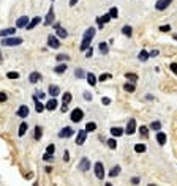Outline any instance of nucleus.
<instances>
[{
  "label": "nucleus",
  "mask_w": 177,
  "mask_h": 186,
  "mask_svg": "<svg viewBox=\"0 0 177 186\" xmlns=\"http://www.w3.org/2000/svg\"><path fill=\"white\" fill-rule=\"evenodd\" d=\"M93 36H95V29H93V27L85 30L84 36H82V43H81V51H87L90 48V43H92Z\"/></svg>",
  "instance_id": "1"
},
{
  "label": "nucleus",
  "mask_w": 177,
  "mask_h": 186,
  "mask_svg": "<svg viewBox=\"0 0 177 186\" xmlns=\"http://www.w3.org/2000/svg\"><path fill=\"white\" fill-rule=\"evenodd\" d=\"M21 43H22V38H16V36H8L2 40L3 46H19Z\"/></svg>",
  "instance_id": "2"
},
{
  "label": "nucleus",
  "mask_w": 177,
  "mask_h": 186,
  "mask_svg": "<svg viewBox=\"0 0 177 186\" xmlns=\"http://www.w3.org/2000/svg\"><path fill=\"white\" fill-rule=\"evenodd\" d=\"M93 169H95V175H97L98 180H103V178H104V166H103V162H101V161L95 162Z\"/></svg>",
  "instance_id": "3"
},
{
  "label": "nucleus",
  "mask_w": 177,
  "mask_h": 186,
  "mask_svg": "<svg viewBox=\"0 0 177 186\" xmlns=\"http://www.w3.org/2000/svg\"><path fill=\"white\" fill-rule=\"evenodd\" d=\"M82 117H84V112H82L79 107H76V109H73L71 110V115H70V118H71V122L74 123H78V122H81Z\"/></svg>",
  "instance_id": "4"
},
{
  "label": "nucleus",
  "mask_w": 177,
  "mask_h": 186,
  "mask_svg": "<svg viewBox=\"0 0 177 186\" xmlns=\"http://www.w3.org/2000/svg\"><path fill=\"white\" fill-rule=\"evenodd\" d=\"M172 2H174V0H158V2L155 3V8L158 11H163V10H166Z\"/></svg>",
  "instance_id": "5"
},
{
  "label": "nucleus",
  "mask_w": 177,
  "mask_h": 186,
  "mask_svg": "<svg viewBox=\"0 0 177 186\" xmlns=\"http://www.w3.org/2000/svg\"><path fill=\"white\" fill-rule=\"evenodd\" d=\"M48 46L52 49H59L60 48V43H59V38L54 36V35H49L48 36Z\"/></svg>",
  "instance_id": "6"
},
{
  "label": "nucleus",
  "mask_w": 177,
  "mask_h": 186,
  "mask_svg": "<svg viewBox=\"0 0 177 186\" xmlns=\"http://www.w3.org/2000/svg\"><path fill=\"white\" fill-rule=\"evenodd\" d=\"M125 133H127L128 136L135 134L136 133V120L135 118H130L128 125H127V129H125Z\"/></svg>",
  "instance_id": "7"
},
{
  "label": "nucleus",
  "mask_w": 177,
  "mask_h": 186,
  "mask_svg": "<svg viewBox=\"0 0 177 186\" xmlns=\"http://www.w3.org/2000/svg\"><path fill=\"white\" fill-rule=\"evenodd\" d=\"M85 139H87V131L85 129H81L79 133H78V136H76V144L78 145H82L85 142Z\"/></svg>",
  "instance_id": "8"
},
{
  "label": "nucleus",
  "mask_w": 177,
  "mask_h": 186,
  "mask_svg": "<svg viewBox=\"0 0 177 186\" xmlns=\"http://www.w3.org/2000/svg\"><path fill=\"white\" fill-rule=\"evenodd\" d=\"M29 17H27V16H22V17H19L18 19V21H16V27H18V29H25V27L27 25H29Z\"/></svg>",
  "instance_id": "9"
},
{
  "label": "nucleus",
  "mask_w": 177,
  "mask_h": 186,
  "mask_svg": "<svg viewBox=\"0 0 177 186\" xmlns=\"http://www.w3.org/2000/svg\"><path fill=\"white\" fill-rule=\"evenodd\" d=\"M74 134V131H73V128H70V126H65L63 129L59 133V137H71V136Z\"/></svg>",
  "instance_id": "10"
},
{
  "label": "nucleus",
  "mask_w": 177,
  "mask_h": 186,
  "mask_svg": "<svg viewBox=\"0 0 177 186\" xmlns=\"http://www.w3.org/2000/svg\"><path fill=\"white\" fill-rule=\"evenodd\" d=\"M52 22H54V8L51 6L49 11H48V14H46V19H44V22H43V24H44V25H51Z\"/></svg>",
  "instance_id": "11"
},
{
  "label": "nucleus",
  "mask_w": 177,
  "mask_h": 186,
  "mask_svg": "<svg viewBox=\"0 0 177 186\" xmlns=\"http://www.w3.org/2000/svg\"><path fill=\"white\" fill-rule=\"evenodd\" d=\"M14 33H16V29H14V27H10V29H5V30H0V36H2V38L13 36Z\"/></svg>",
  "instance_id": "12"
},
{
  "label": "nucleus",
  "mask_w": 177,
  "mask_h": 186,
  "mask_svg": "<svg viewBox=\"0 0 177 186\" xmlns=\"http://www.w3.org/2000/svg\"><path fill=\"white\" fill-rule=\"evenodd\" d=\"M78 169L82 170V172H85V170H89L90 169V161L87 159V158H82L81 162H79V166H78Z\"/></svg>",
  "instance_id": "13"
},
{
  "label": "nucleus",
  "mask_w": 177,
  "mask_h": 186,
  "mask_svg": "<svg viewBox=\"0 0 177 186\" xmlns=\"http://www.w3.org/2000/svg\"><path fill=\"white\" fill-rule=\"evenodd\" d=\"M41 79H43V76H41V74H40V73H38V71H33L32 74L29 76V80H30V82H32V84H37V82H40Z\"/></svg>",
  "instance_id": "14"
},
{
  "label": "nucleus",
  "mask_w": 177,
  "mask_h": 186,
  "mask_svg": "<svg viewBox=\"0 0 177 186\" xmlns=\"http://www.w3.org/2000/svg\"><path fill=\"white\" fill-rule=\"evenodd\" d=\"M46 110H56L57 109V99L56 98H52V99H49L48 103H46Z\"/></svg>",
  "instance_id": "15"
},
{
  "label": "nucleus",
  "mask_w": 177,
  "mask_h": 186,
  "mask_svg": "<svg viewBox=\"0 0 177 186\" xmlns=\"http://www.w3.org/2000/svg\"><path fill=\"white\" fill-rule=\"evenodd\" d=\"M40 22H41V17H40V16H37V17H33L32 21L29 22V25H27L25 29H27V30H32V29H35V27L40 24Z\"/></svg>",
  "instance_id": "16"
},
{
  "label": "nucleus",
  "mask_w": 177,
  "mask_h": 186,
  "mask_svg": "<svg viewBox=\"0 0 177 186\" xmlns=\"http://www.w3.org/2000/svg\"><path fill=\"white\" fill-rule=\"evenodd\" d=\"M27 115H29V107H27V106H21V107L18 109V117L25 118Z\"/></svg>",
  "instance_id": "17"
},
{
  "label": "nucleus",
  "mask_w": 177,
  "mask_h": 186,
  "mask_svg": "<svg viewBox=\"0 0 177 186\" xmlns=\"http://www.w3.org/2000/svg\"><path fill=\"white\" fill-rule=\"evenodd\" d=\"M85 79H87L89 85H92V87H95V85H97V77H95V74H93V73H89V74H85Z\"/></svg>",
  "instance_id": "18"
},
{
  "label": "nucleus",
  "mask_w": 177,
  "mask_h": 186,
  "mask_svg": "<svg viewBox=\"0 0 177 186\" xmlns=\"http://www.w3.org/2000/svg\"><path fill=\"white\" fill-rule=\"evenodd\" d=\"M33 99H35V110H37L38 114H41V112L46 109V107H44V104L38 101V99H37V96H33Z\"/></svg>",
  "instance_id": "19"
},
{
  "label": "nucleus",
  "mask_w": 177,
  "mask_h": 186,
  "mask_svg": "<svg viewBox=\"0 0 177 186\" xmlns=\"http://www.w3.org/2000/svg\"><path fill=\"white\" fill-rule=\"evenodd\" d=\"M157 142H158L160 145H164V144H166V134L161 133V131H158V134H157Z\"/></svg>",
  "instance_id": "20"
},
{
  "label": "nucleus",
  "mask_w": 177,
  "mask_h": 186,
  "mask_svg": "<svg viewBox=\"0 0 177 186\" xmlns=\"http://www.w3.org/2000/svg\"><path fill=\"white\" fill-rule=\"evenodd\" d=\"M123 90L125 92H128V93H133L136 90V85L133 84V82H125V85H123Z\"/></svg>",
  "instance_id": "21"
},
{
  "label": "nucleus",
  "mask_w": 177,
  "mask_h": 186,
  "mask_svg": "<svg viewBox=\"0 0 177 186\" xmlns=\"http://www.w3.org/2000/svg\"><path fill=\"white\" fill-rule=\"evenodd\" d=\"M49 93H51V96H52V98H56L59 93H60V88H59L57 85H49Z\"/></svg>",
  "instance_id": "22"
},
{
  "label": "nucleus",
  "mask_w": 177,
  "mask_h": 186,
  "mask_svg": "<svg viewBox=\"0 0 177 186\" xmlns=\"http://www.w3.org/2000/svg\"><path fill=\"white\" fill-rule=\"evenodd\" d=\"M125 79L133 82V84H136V80L139 79V77H138V74H135V73H127V74H125Z\"/></svg>",
  "instance_id": "23"
},
{
  "label": "nucleus",
  "mask_w": 177,
  "mask_h": 186,
  "mask_svg": "<svg viewBox=\"0 0 177 186\" xmlns=\"http://www.w3.org/2000/svg\"><path fill=\"white\" fill-rule=\"evenodd\" d=\"M125 131L122 129V128H119V126H114V128H111V134L112 136H116V137H119V136H122Z\"/></svg>",
  "instance_id": "24"
},
{
  "label": "nucleus",
  "mask_w": 177,
  "mask_h": 186,
  "mask_svg": "<svg viewBox=\"0 0 177 186\" xmlns=\"http://www.w3.org/2000/svg\"><path fill=\"white\" fill-rule=\"evenodd\" d=\"M27 129H29V125H27L25 122H22V123H21V126H19V133H18V134L22 137V136L27 133Z\"/></svg>",
  "instance_id": "25"
},
{
  "label": "nucleus",
  "mask_w": 177,
  "mask_h": 186,
  "mask_svg": "<svg viewBox=\"0 0 177 186\" xmlns=\"http://www.w3.org/2000/svg\"><path fill=\"white\" fill-rule=\"evenodd\" d=\"M66 68H68V66H66L65 63H60V65H57V66L54 68V71H56L57 74H62V73H65V71H66Z\"/></svg>",
  "instance_id": "26"
},
{
  "label": "nucleus",
  "mask_w": 177,
  "mask_h": 186,
  "mask_svg": "<svg viewBox=\"0 0 177 186\" xmlns=\"http://www.w3.org/2000/svg\"><path fill=\"white\" fill-rule=\"evenodd\" d=\"M41 136H43V129H41V126H35V141H40L41 139Z\"/></svg>",
  "instance_id": "27"
},
{
  "label": "nucleus",
  "mask_w": 177,
  "mask_h": 186,
  "mask_svg": "<svg viewBox=\"0 0 177 186\" xmlns=\"http://www.w3.org/2000/svg\"><path fill=\"white\" fill-rule=\"evenodd\" d=\"M70 101H71V93L65 92L63 93V98H62V104H70Z\"/></svg>",
  "instance_id": "28"
},
{
  "label": "nucleus",
  "mask_w": 177,
  "mask_h": 186,
  "mask_svg": "<svg viewBox=\"0 0 177 186\" xmlns=\"http://www.w3.org/2000/svg\"><path fill=\"white\" fill-rule=\"evenodd\" d=\"M98 49H100V52L103 54V55H106V54H108V51H109V48H108V44H106V43H100Z\"/></svg>",
  "instance_id": "29"
},
{
  "label": "nucleus",
  "mask_w": 177,
  "mask_h": 186,
  "mask_svg": "<svg viewBox=\"0 0 177 186\" xmlns=\"http://www.w3.org/2000/svg\"><path fill=\"white\" fill-rule=\"evenodd\" d=\"M138 57H139L141 62H145V60H149V57H150V55H149L147 51H144V49H142V51L139 52V55H138Z\"/></svg>",
  "instance_id": "30"
},
{
  "label": "nucleus",
  "mask_w": 177,
  "mask_h": 186,
  "mask_svg": "<svg viewBox=\"0 0 177 186\" xmlns=\"http://www.w3.org/2000/svg\"><path fill=\"white\" fill-rule=\"evenodd\" d=\"M57 36L59 38H66V36H68V32H66L65 29H62V27H59V29H57Z\"/></svg>",
  "instance_id": "31"
},
{
  "label": "nucleus",
  "mask_w": 177,
  "mask_h": 186,
  "mask_svg": "<svg viewBox=\"0 0 177 186\" xmlns=\"http://www.w3.org/2000/svg\"><path fill=\"white\" fill-rule=\"evenodd\" d=\"M95 129H97V123L89 122L87 125H85V131H89V133H92V131H95Z\"/></svg>",
  "instance_id": "32"
},
{
  "label": "nucleus",
  "mask_w": 177,
  "mask_h": 186,
  "mask_svg": "<svg viewBox=\"0 0 177 186\" xmlns=\"http://www.w3.org/2000/svg\"><path fill=\"white\" fill-rule=\"evenodd\" d=\"M122 33L127 35V36H131V35H133V29H131L130 25H125L123 29H122Z\"/></svg>",
  "instance_id": "33"
},
{
  "label": "nucleus",
  "mask_w": 177,
  "mask_h": 186,
  "mask_svg": "<svg viewBox=\"0 0 177 186\" xmlns=\"http://www.w3.org/2000/svg\"><path fill=\"white\" fill-rule=\"evenodd\" d=\"M119 173H120V166H116V167H112V170H111V172H109V177H117V175H119Z\"/></svg>",
  "instance_id": "34"
},
{
  "label": "nucleus",
  "mask_w": 177,
  "mask_h": 186,
  "mask_svg": "<svg viewBox=\"0 0 177 186\" xmlns=\"http://www.w3.org/2000/svg\"><path fill=\"white\" fill-rule=\"evenodd\" d=\"M97 21H98V22H103V24H106V22L111 21V16H109V14H103V16L97 17Z\"/></svg>",
  "instance_id": "35"
},
{
  "label": "nucleus",
  "mask_w": 177,
  "mask_h": 186,
  "mask_svg": "<svg viewBox=\"0 0 177 186\" xmlns=\"http://www.w3.org/2000/svg\"><path fill=\"white\" fill-rule=\"evenodd\" d=\"M108 14L111 16V19H117V17H119V10H117V8H111Z\"/></svg>",
  "instance_id": "36"
},
{
  "label": "nucleus",
  "mask_w": 177,
  "mask_h": 186,
  "mask_svg": "<svg viewBox=\"0 0 177 186\" xmlns=\"http://www.w3.org/2000/svg\"><path fill=\"white\" fill-rule=\"evenodd\" d=\"M135 152L136 153H144L145 152V145L144 144H136L135 145Z\"/></svg>",
  "instance_id": "37"
},
{
  "label": "nucleus",
  "mask_w": 177,
  "mask_h": 186,
  "mask_svg": "<svg viewBox=\"0 0 177 186\" xmlns=\"http://www.w3.org/2000/svg\"><path fill=\"white\" fill-rule=\"evenodd\" d=\"M74 76H76L78 79H82V77H85V73H84V69H82V68H78L76 71H74Z\"/></svg>",
  "instance_id": "38"
},
{
  "label": "nucleus",
  "mask_w": 177,
  "mask_h": 186,
  "mask_svg": "<svg viewBox=\"0 0 177 186\" xmlns=\"http://www.w3.org/2000/svg\"><path fill=\"white\" fill-rule=\"evenodd\" d=\"M139 133L142 137H149V128L147 126H139Z\"/></svg>",
  "instance_id": "39"
},
{
  "label": "nucleus",
  "mask_w": 177,
  "mask_h": 186,
  "mask_svg": "<svg viewBox=\"0 0 177 186\" xmlns=\"http://www.w3.org/2000/svg\"><path fill=\"white\" fill-rule=\"evenodd\" d=\"M150 129L152 131H160L161 129V123L160 122H153L152 125H150Z\"/></svg>",
  "instance_id": "40"
},
{
  "label": "nucleus",
  "mask_w": 177,
  "mask_h": 186,
  "mask_svg": "<svg viewBox=\"0 0 177 186\" xmlns=\"http://www.w3.org/2000/svg\"><path fill=\"white\" fill-rule=\"evenodd\" d=\"M112 77V74H109V73H104V74H101L98 77V80H101V82H104V80H109Z\"/></svg>",
  "instance_id": "41"
},
{
  "label": "nucleus",
  "mask_w": 177,
  "mask_h": 186,
  "mask_svg": "<svg viewBox=\"0 0 177 186\" xmlns=\"http://www.w3.org/2000/svg\"><path fill=\"white\" fill-rule=\"evenodd\" d=\"M108 147H109L111 150H116V148H117V142H116V139H109V141H108Z\"/></svg>",
  "instance_id": "42"
},
{
  "label": "nucleus",
  "mask_w": 177,
  "mask_h": 186,
  "mask_svg": "<svg viewBox=\"0 0 177 186\" xmlns=\"http://www.w3.org/2000/svg\"><path fill=\"white\" fill-rule=\"evenodd\" d=\"M6 77H8V79H18V77H19V73L10 71V73H6Z\"/></svg>",
  "instance_id": "43"
},
{
  "label": "nucleus",
  "mask_w": 177,
  "mask_h": 186,
  "mask_svg": "<svg viewBox=\"0 0 177 186\" xmlns=\"http://www.w3.org/2000/svg\"><path fill=\"white\" fill-rule=\"evenodd\" d=\"M56 59H57L59 62H63V60H68V59H70V55H65V54H59Z\"/></svg>",
  "instance_id": "44"
},
{
  "label": "nucleus",
  "mask_w": 177,
  "mask_h": 186,
  "mask_svg": "<svg viewBox=\"0 0 177 186\" xmlns=\"http://www.w3.org/2000/svg\"><path fill=\"white\" fill-rule=\"evenodd\" d=\"M169 30H171V25H161L160 27V32H163V33H166V32H169Z\"/></svg>",
  "instance_id": "45"
},
{
  "label": "nucleus",
  "mask_w": 177,
  "mask_h": 186,
  "mask_svg": "<svg viewBox=\"0 0 177 186\" xmlns=\"http://www.w3.org/2000/svg\"><path fill=\"white\" fill-rule=\"evenodd\" d=\"M54 152H56V147H54L52 144H51V145H48V148H46V153H49V155H52Z\"/></svg>",
  "instance_id": "46"
},
{
  "label": "nucleus",
  "mask_w": 177,
  "mask_h": 186,
  "mask_svg": "<svg viewBox=\"0 0 177 186\" xmlns=\"http://www.w3.org/2000/svg\"><path fill=\"white\" fill-rule=\"evenodd\" d=\"M6 99H8V96H6L3 92H0V103H5Z\"/></svg>",
  "instance_id": "47"
},
{
  "label": "nucleus",
  "mask_w": 177,
  "mask_h": 186,
  "mask_svg": "<svg viewBox=\"0 0 177 186\" xmlns=\"http://www.w3.org/2000/svg\"><path fill=\"white\" fill-rule=\"evenodd\" d=\"M43 159H44V161H52V155L44 153V155H43Z\"/></svg>",
  "instance_id": "48"
},
{
  "label": "nucleus",
  "mask_w": 177,
  "mask_h": 186,
  "mask_svg": "<svg viewBox=\"0 0 177 186\" xmlns=\"http://www.w3.org/2000/svg\"><path fill=\"white\" fill-rule=\"evenodd\" d=\"M171 71L174 74H177V63H171Z\"/></svg>",
  "instance_id": "49"
},
{
  "label": "nucleus",
  "mask_w": 177,
  "mask_h": 186,
  "mask_svg": "<svg viewBox=\"0 0 177 186\" xmlns=\"http://www.w3.org/2000/svg\"><path fill=\"white\" fill-rule=\"evenodd\" d=\"M158 54H160V51H158V49H153V51H152L150 54H149V55H150V57H157Z\"/></svg>",
  "instance_id": "50"
},
{
  "label": "nucleus",
  "mask_w": 177,
  "mask_h": 186,
  "mask_svg": "<svg viewBox=\"0 0 177 186\" xmlns=\"http://www.w3.org/2000/svg\"><path fill=\"white\" fill-rule=\"evenodd\" d=\"M92 54H93V49H92V48H89V49H87V52H85V57L89 59V57H92Z\"/></svg>",
  "instance_id": "51"
},
{
  "label": "nucleus",
  "mask_w": 177,
  "mask_h": 186,
  "mask_svg": "<svg viewBox=\"0 0 177 186\" xmlns=\"http://www.w3.org/2000/svg\"><path fill=\"white\" fill-rule=\"evenodd\" d=\"M60 110H62V114H63V112H66V110H68V104H62V106H60Z\"/></svg>",
  "instance_id": "52"
},
{
  "label": "nucleus",
  "mask_w": 177,
  "mask_h": 186,
  "mask_svg": "<svg viewBox=\"0 0 177 186\" xmlns=\"http://www.w3.org/2000/svg\"><path fill=\"white\" fill-rule=\"evenodd\" d=\"M139 181H141V180H139L138 177H133V178H131V183H133V185H139Z\"/></svg>",
  "instance_id": "53"
},
{
  "label": "nucleus",
  "mask_w": 177,
  "mask_h": 186,
  "mask_svg": "<svg viewBox=\"0 0 177 186\" xmlns=\"http://www.w3.org/2000/svg\"><path fill=\"white\" fill-rule=\"evenodd\" d=\"M101 101H103V104H104V106H108V104H111V99H109V98H103V99H101Z\"/></svg>",
  "instance_id": "54"
},
{
  "label": "nucleus",
  "mask_w": 177,
  "mask_h": 186,
  "mask_svg": "<svg viewBox=\"0 0 177 186\" xmlns=\"http://www.w3.org/2000/svg\"><path fill=\"white\" fill-rule=\"evenodd\" d=\"M84 98H85V99H89V101H90V99H92V95H90V93H84Z\"/></svg>",
  "instance_id": "55"
},
{
  "label": "nucleus",
  "mask_w": 177,
  "mask_h": 186,
  "mask_svg": "<svg viewBox=\"0 0 177 186\" xmlns=\"http://www.w3.org/2000/svg\"><path fill=\"white\" fill-rule=\"evenodd\" d=\"M78 3V0H70V6H74Z\"/></svg>",
  "instance_id": "56"
},
{
  "label": "nucleus",
  "mask_w": 177,
  "mask_h": 186,
  "mask_svg": "<svg viewBox=\"0 0 177 186\" xmlns=\"http://www.w3.org/2000/svg\"><path fill=\"white\" fill-rule=\"evenodd\" d=\"M63 159H65V161H68V159H70V156H68V152H65V156H63Z\"/></svg>",
  "instance_id": "57"
},
{
  "label": "nucleus",
  "mask_w": 177,
  "mask_h": 186,
  "mask_svg": "<svg viewBox=\"0 0 177 186\" xmlns=\"http://www.w3.org/2000/svg\"><path fill=\"white\" fill-rule=\"evenodd\" d=\"M44 95H46V93H43V92H38V96H40V98H44Z\"/></svg>",
  "instance_id": "58"
},
{
  "label": "nucleus",
  "mask_w": 177,
  "mask_h": 186,
  "mask_svg": "<svg viewBox=\"0 0 177 186\" xmlns=\"http://www.w3.org/2000/svg\"><path fill=\"white\" fill-rule=\"evenodd\" d=\"M44 170H46V172H48V173H49V172H51V170H52V167H51V166H48V167H46Z\"/></svg>",
  "instance_id": "59"
},
{
  "label": "nucleus",
  "mask_w": 177,
  "mask_h": 186,
  "mask_svg": "<svg viewBox=\"0 0 177 186\" xmlns=\"http://www.w3.org/2000/svg\"><path fill=\"white\" fill-rule=\"evenodd\" d=\"M0 63H2V52H0Z\"/></svg>",
  "instance_id": "60"
},
{
  "label": "nucleus",
  "mask_w": 177,
  "mask_h": 186,
  "mask_svg": "<svg viewBox=\"0 0 177 186\" xmlns=\"http://www.w3.org/2000/svg\"><path fill=\"white\" fill-rule=\"evenodd\" d=\"M174 40H176V41H177V35H174Z\"/></svg>",
  "instance_id": "61"
},
{
  "label": "nucleus",
  "mask_w": 177,
  "mask_h": 186,
  "mask_svg": "<svg viewBox=\"0 0 177 186\" xmlns=\"http://www.w3.org/2000/svg\"><path fill=\"white\" fill-rule=\"evenodd\" d=\"M106 186H112V185L111 183H106Z\"/></svg>",
  "instance_id": "62"
},
{
  "label": "nucleus",
  "mask_w": 177,
  "mask_h": 186,
  "mask_svg": "<svg viewBox=\"0 0 177 186\" xmlns=\"http://www.w3.org/2000/svg\"><path fill=\"white\" fill-rule=\"evenodd\" d=\"M149 186H157V185H152V183H150V185H149Z\"/></svg>",
  "instance_id": "63"
}]
</instances>
